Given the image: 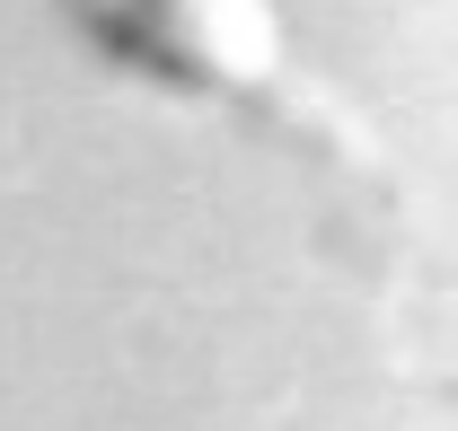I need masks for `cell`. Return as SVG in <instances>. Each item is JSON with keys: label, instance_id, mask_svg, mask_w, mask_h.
Segmentation results:
<instances>
[{"label": "cell", "instance_id": "1", "mask_svg": "<svg viewBox=\"0 0 458 431\" xmlns=\"http://www.w3.org/2000/svg\"><path fill=\"white\" fill-rule=\"evenodd\" d=\"M45 9L106 62L114 80H141V89H168V97H194V106L247 114L265 141L300 150L344 203H370V220L405 212L388 141L291 54L274 0H45Z\"/></svg>", "mask_w": 458, "mask_h": 431}]
</instances>
